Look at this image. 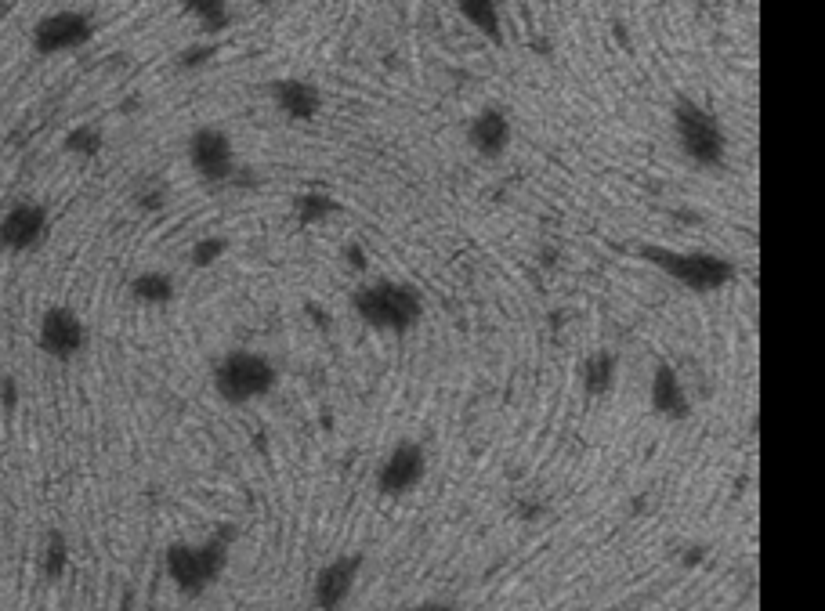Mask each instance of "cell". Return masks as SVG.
I'll list each match as a JSON object with an SVG mask.
<instances>
[{
  "mask_svg": "<svg viewBox=\"0 0 825 611\" xmlns=\"http://www.w3.org/2000/svg\"><path fill=\"white\" fill-rule=\"evenodd\" d=\"M236 539H239V525L221 521L203 543H171L167 546L163 564H167V575H171V583L178 586V593H185V597H200V593H207L210 586L218 583L228 568V557H232Z\"/></svg>",
  "mask_w": 825,
  "mask_h": 611,
  "instance_id": "6da1fadb",
  "label": "cell"
},
{
  "mask_svg": "<svg viewBox=\"0 0 825 611\" xmlns=\"http://www.w3.org/2000/svg\"><path fill=\"white\" fill-rule=\"evenodd\" d=\"M634 254L648 261L655 272H663L666 279H674L677 286L692 293H717L724 290L731 279H739V264L713 250H674L663 243H637Z\"/></svg>",
  "mask_w": 825,
  "mask_h": 611,
  "instance_id": "7a4b0ae2",
  "label": "cell"
},
{
  "mask_svg": "<svg viewBox=\"0 0 825 611\" xmlns=\"http://www.w3.org/2000/svg\"><path fill=\"white\" fill-rule=\"evenodd\" d=\"M351 308L370 329H384V333H409L424 319V297L413 282H399V279H377L366 282L359 290L351 293Z\"/></svg>",
  "mask_w": 825,
  "mask_h": 611,
  "instance_id": "3957f363",
  "label": "cell"
},
{
  "mask_svg": "<svg viewBox=\"0 0 825 611\" xmlns=\"http://www.w3.org/2000/svg\"><path fill=\"white\" fill-rule=\"evenodd\" d=\"M674 134L681 152L695 167L721 170L728 163V134H724L721 116L688 94H681L674 102Z\"/></svg>",
  "mask_w": 825,
  "mask_h": 611,
  "instance_id": "277c9868",
  "label": "cell"
},
{
  "mask_svg": "<svg viewBox=\"0 0 825 611\" xmlns=\"http://www.w3.org/2000/svg\"><path fill=\"white\" fill-rule=\"evenodd\" d=\"M279 369L261 351H228L214 366V391L228 405H247L272 395Z\"/></svg>",
  "mask_w": 825,
  "mask_h": 611,
  "instance_id": "5b68a950",
  "label": "cell"
},
{
  "mask_svg": "<svg viewBox=\"0 0 825 611\" xmlns=\"http://www.w3.org/2000/svg\"><path fill=\"white\" fill-rule=\"evenodd\" d=\"M189 163L207 185H228L236 178V145L221 127H196L189 134Z\"/></svg>",
  "mask_w": 825,
  "mask_h": 611,
  "instance_id": "8992f818",
  "label": "cell"
},
{
  "mask_svg": "<svg viewBox=\"0 0 825 611\" xmlns=\"http://www.w3.org/2000/svg\"><path fill=\"white\" fill-rule=\"evenodd\" d=\"M95 37V19L91 11L62 8L51 11L33 26V51L37 55H58V51H76Z\"/></svg>",
  "mask_w": 825,
  "mask_h": 611,
  "instance_id": "52a82bcc",
  "label": "cell"
},
{
  "mask_svg": "<svg viewBox=\"0 0 825 611\" xmlns=\"http://www.w3.org/2000/svg\"><path fill=\"white\" fill-rule=\"evenodd\" d=\"M427 474V452L420 442H413V438H402L395 449L380 460L377 467V492L384 499H399L406 496V492H413L424 481Z\"/></svg>",
  "mask_w": 825,
  "mask_h": 611,
  "instance_id": "ba28073f",
  "label": "cell"
},
{
  "mask_svg": "<svg viewBox=\"0 0 825 611\" xmlns=\"http://www.w3.org/2000/svg\"><path fill=\"white\" fill-rule=\"evenodd\" d=\"M51 228V214L44 203L37 199H19L11 203L0 217V250H11V254H26L33 246H40L48 239Z\"/></svg>",
  "mask_w": 825,
  "mask_h": 611,
  "instance_id": "9c48e42d",
  "label": "cell"
},
{
  "mask_svg": "<svg viewBox=\"0 0 825 611\" xmlns=\"http://www.w3.org/2000/svg\"><path fill=\"white\" fill-rule=\"evenodd\" d=\"M37 344L44 355H51L55 362H69L84 351L87 344V326L84 319L76 315L66 304H55L40 315V329H37Z\"/></svg>",
  "mask_w": 825,
  "mask_h": 611,
  "instance_id": "30bf717a",
  "label": "cell"
},
{
  "mask_svg": "<svg viewBox=\"0 0 825 611\" xmlns=\"http://www.w3.org/2000/svg\"><path fill=\"white\" fill-rule=\"evenodd\" d=\"M362 564L366 557L362 554H341L330 557V561L315 572L312 579V601L319 611H341L348 604V597L355 593V583L362 575Z\"/></svg>",
  "mask_w": 825,
  "mask_h": 611,
  "instance_id": "8fae6325",
  "label": "cell"
},
{
  "mask_svg": "<svg viewBox=\"0 0 825 611\" xmlns=\"http://www.w3.org/2000/svg\"><path fill=\"white\" fill-rule=\"evenodd\" d=\"M648 409H652L659 420H670V423L692 420L695 413L692 395H688V387H684L677 366H670V362H655L652 380H648Z\"/></svg>",
  "mask_w": 825,
  "mask_h": 611,
  "instance_id": "7c38bea8",
  "label": "cell"
},
{
  "mask_svg": "<svg viewBox=\"0 0 825 611\" xmlns=\"http://www.w3.org/2000/svg\"><path fill=\"white\" fill-rule=\"evenodd\" d=\"M467 141H471V149H475L478 156H485V160L507 156V149H511L514 141L511 113L500 109V105H485L482 113H475L471 123H467Z\"/></svg>",
  "mask_w": 825,
  "mask_h": 611,
  "instance_id": "4fadbf2b",
  "label": "cell"
},
{
  "mask_svg": "<svg viewBox=\"0 0 825 611\" xmlns=\"http://www.w3.org/2000/svg\"><path fill=\"white\" fill-rule=\"evenodd\" d=\"M272 102L279 105V113L294 123H312L323 109V91L315 80H304V76H283L275 80L272 87Z\"/></svg>",
  "mask_w": 825,
  "mask_h": 611,
  "instance_id": "5bb4252c",
  "label": "cell"
},
{
  "mask_svg": "<svg viewBox=\"0 0 825 611\" xmlns=\"http://www.w3.org/2000/svg\"><path fill=\"white\" fill-rule=\"evenodd\" d=\"M616 373H619V355L616 351H590L583 362H579V380H583V391H587L590 398H601L612 391V384H616Z\"/></svg>",
  "mask_w": 825,
  "mask_h": 611,
  "instance_id": "9a60e30c",
  "label": "cell"
},
{
  "mask_svg": "<svg viewBox=\"0 0 825 611\" xmlns=\"http://www.w3.org/2000/svg\"><path fill=\"white\" fill-rule=\"evenodd\" d=\"M460 15H464V22H471V26H475L485 40L503 44L500 4H493V0H460Z\"/></svg>",
  "mask_w": 825,
  "mask_h": 611,
  "instance_id": "2e32d148",
  "label": "cell"
},
{
  "mask_svg": "<svg viewBox=\"0 0 825 611\" xmlns=\"http://www.w3.org/2000/svg\"><path fill=\"white\" fill-rule=\"evenodd\" d=\"M131 297L142 304H171L174 293H178V286H174V279L167 272H156V268H149V272L134 275L131 279Z\"/></svg>",
  "mask_w": 825,
  "mask_h": 611,
  "instance_id": "e0dca14e",
  "label": "cell"
},
{
  "mask_svg": "<svg viewBox=\"0 0 825 611\" xmlns=\"http://www.w3.org/2000/svg\"><path fill=\"white\" fill-rule=\"evenodd\" d=\"M333 214H341V203L326 192H304V196L294 199V221L297 225H323Z\"/></svg>",
  "mask_w": 825,
  "mask_h": 611,
  "instance_id": "ac0fdd59",
  "label": "cell"
},
{
  "mask_svg": "<svg viewBox=\"0 0 825 611\" xmlns=\"http://www.w3.org/2000/svg\"><path fill=\"white\" fill-rule=\"evenodd\" d=\"M185 11L200 22L203 33H221V29H228V22H232V11H228L225 0H189Z\"/></svg>",
  "mask_w": 825,
  "mask_h": 611,
  "instance_id": "d6986e66",
  "label": "cell"
},
{
  "mask_svg": "<svg viewBox=\"0 0 825 611\" xmlns=\"http://www.w3.org/2000/svg\"><path fill=\"white\" fill-rule=\"evenodd\" d=\"M40 568H44V579H62L69 568V539L62 536V532H51L48 536V546H44V561H40Z\"/></svg>",
  "mask_w": 825,
  "mask_h": 611,
  "instance_id": "ffe728a7",
  "label": "cell"
},
{
  "mask_svg": "<svg viewBox=\"0 0 825 611\" xmlns=\"http://www.w3.org/2000/svg\"><path fill=\"white\" fill-rule=\"evenodd\" d=\"M102 127L98 123H80L66 134V152L73 156H98L102 152Z\"/></svg>",
  "mask_w": 825,
  "mask_h": 611,
  "instance_id": "44dd1931",
  "label": "cell"
},
{
  "mask_svg": "<svg viewBox=\"0 0 825 611\" xmlns=\"http://www.w3.org/2000/svg\"><path fill=\"white\" fill-rule=\"evenodd\" d=\"M225 254H228V239H225V235H203V239H196V243H192L189 261H192V268H210V264H218Z\"/></svg>",
  "mask_w": 825,
  "mask_h": 611,
  "instance_id": "7402d4cb",
  "label": "cell"
},
{
  "mask_svg": "<svg viewBox=\"0 0 825 611\" xmlns=\"http://www.w3.org/2000/svg\"><path fill=\"white\" fill-rule=\"evenodd\" d=\"M218 58V44L214 40H200V44H189L178 51V69H200L207 62Z\"/></svg>",
  "mask_w": 825,
  "mask_h": 611,
  "instance_id": "603a6c76",
  "label": "cell"
},
{
  "mask_svg": "<svg viewBox=\"0 0 825 611\" xmlns=\"http://www.w3.org/2000/svg\"><path fill=\"white\" fill-rule=\"evenodd\" d=\"M138 207H142L145 214H156V210H163V207H167V188H163V185L145 188L142 196H138Z\"/></svg>",
  "mask_w": 825,
  "mask_h": 611,
  "instance_id": "cb8c5ba5",
  "label": "cell"
},
{
  "mask_svg": "<svg viewBox=\"0 0 825 611\" xmlns=\"http://www.w3.org/2000/svg\"><path fill=\"white\" fill-rule=\"evenodd\" d=\"M344 264H348L351 272H366V268H370V254H366V246H359V243L344 246Z\"/></svg>",
  "mask_w": 825,
  "mask_h": 611,
  "instance_id": "d4e9b609",
  "label": "cell"
},
{
  "mask_svg": "<svg viewBox=\"0 0 825 611\" xmlns=\"http://www.w3.org/2000/svg\"><path fill=\"white\" fill-rule=\"evenodd\" d=\"M706 554H710V546H702V543L684 546L681 564H684V568H699V564H706Z\"/></svg>",
  "mask_w": 825,
  "mask_h": 611,
  "instance_id": "484cf974",
  "label": "cell"
},
{
  "mask_svg": "<svg viewBox=\"0 0 825 611\" xmlns=\"http://www.w3.org/2000/svg\"><path fill=\"white\" fill-rule=\"evenodd\" d=\"M0 402H4V409H15V402H19V384H15V376H4V380H0Z\"/></svg>",
  "mask_w": 825,
  "mask_h": 611,
  "instance_id": "4316f807",
  "label": "cell"
},
{
  "mask_svg": "<svg viewBox=\"0 0 825 611\" xmlns=\"http://www.w3.org/2000/svg\"><path fill=\"white\" fill-rule=\"evenodd\" d=\"M402 611H460V608H453V604H446V601H420V604H409V608H402Z\"/></svg>",
  "mask_w": 825,
  "mask_h": 611,
  "instance_id": "83f0119b",
  "label": "cell"
},
{
  "mask_svg": "<svg viewBox=\"0 0 825 611\" xmlns=\"http://www.w3.org/2000/svg\"><path fill=\"white\" fill-rule=\"evenodd\" d=\"M518 517H522V521H540V517H543V503H529V499H525L522 510H518Z\"/></svg>",
  "mask_w": 825,
  "mask_h": 611,
  "instance_id": "f1b7e54d",
  "label": "cell"
},
{
  "mask_svg": "<svg viewBox=\"0 0 825 611\" xmlns=\"http://www.w3.org/2000/svg\"><path fill=\"white\" fill-rule=\"evenodd\" d=\"M674 217H677V221H688V225H699V221H702V217L695 214V210H677Z\"/></svg>",
  "mask_w": 825,
  "mask_h": 611,
  "instance_id": "f546056e",
  "label": "cell"
}]
</instances>
